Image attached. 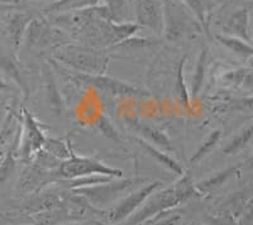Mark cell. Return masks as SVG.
Wrapping results in <instances>:
<instances>
[{
  "instance_id": "2e32d148",
  "label": "cell",
  "mask_w": 253,
  "mask_h": 225,
  "mask_svg": "<svg viewBox=\"0 0 253 225\" xmlns=\"http://www.w3.org/2000/svg\"><path fill=\"white\" fill-rule=\"evenodd\" d=\"M0 71H3L9 78H12L15 84L19 86V89L23 91L26 95H28V85L24 80L23 75L20 73V70L15 65L14 61L8 56H4L0 53Z\"/></svg>"
},
{
  "instance_id": "5bb4252c",
  "label": "cell",
  "mask_w": 253,
  "mask_h": 225,
  "mask_svg": "<svg viewBox=\"0 0 253 225\" xmlns=\"http://www.w3.org/2000/svg\"><path fill=\"white\" fill-rule=\"evenodd\" d=\"M239 170V166H232V167H228L223 171H219V172L214 173L213 176L208 177V179L203 180V181L198 182L195 185L196 190L200 192V195L203 193L211 192V191L216 190L220 186H223L228 180L232 176H234L237 173V171Z\"/></svg>"
},
{
  "instance_id": "277c9868",
  "label": "cell",
  "mask_w": 253,
  "mask_h": 225,
  "mask_svg": "<svg viewBox=\"0 0 253 225\" xmlns=\"http://www.w3.org/2000/svg\"><path fill=\"white\" fill-rule=\"evenodd\" d=\"M72 80L78 81L80 84L89 85V86L99 89L104 93H109L117 96H126V98H147L150 93L141 87H135L124 81L109 77L104 75H86V74L75 73L70 75Z\"/></svg>"
},
{
  "instance_id": "d6986e66",
  "label": "cell",
  "mask_w": 253,
  "mask_h": 225,
  "mask_svg": "<svg viewBox=\"0 0 253 225\" xmlns=\"http://www.w3.org/2000/svg\"><path fill=\"white\" fill-rule=\"evenodd\" d=\"M253 141V123L248 127H246L245 129L241 130V132L234 137L232 141L228 143L224 147L223 152L225 154H236L237 152L242 150L243 148L247 147L250 145V142Z\"/></svg>"
},
{
  "instance_id": "e0dca14e",
  "label": "cell",
  "mask_w": 253,
  "mask_h": 225,
  "mask_svg": "<svg viewBox=\"0 0 253 225\" xmlns=\"http://www.w3.org/2000/svg\"><path fill=\"white\" fill-rule=\"evenodd\" d=\"M216 39L220 42L223 46L227 47L228 49H230L232 52H234L236 55L242 56V57H251L253 56V46H251L248 42L241 39L238 37H234V36H225V35H216Z\"/></svg>"
},
{
  "instance_id": "5b68a950",
  "label": "cell",
  "mask_w": 253,
  "mask_h": 225,
  "mask_svg": "<svg viewBox=\"0 0 253 225\" xmlns=\"http://www.w3.org/2000/svg\"><path fill=\"white\" fill-rule=\"evenodd\" d=\"M146 181V179H128L119 182H110L107 185H96V186H83V188H76L75 193H80L83 196L86 197L89 201H91L94 205H105L109 204L112 200L118 196L119 193L124 192L128 188H133L137 184Z\"/></svg>"
},
{
  "instance_id": "30bf717a",
  "label": "cell",
  "mask_w": 253,
  "mask_h": 225,
  "mask_svg": "<svg viewBox=\"0 0 253 225\" xmlns=\"http://www.w3.org/2000/svg\"><path fill=\"white\" fill-rule=\"evenodd\" d=\"M228 36H234L241 39L251 42V31H250V12L247 9H239L230 15L227 24L224 27Z\"/></svg>"
},
{
  "instance_id": "4dcf8cb0",
  "label": "cell",
  "mask_w": 253,
  "mask_h": 225,
  "mask_svg": "<svg viewBox=\"0 0 253 225\" xmlns=\"http://www.w3.org/2000/svg\"><path fill=\"white\" fill-rule=\"evenodd\" d=\"M20 0H0V4H5V5H18Z\"/></svg>"
},
{
  "instance_id": "4fadbf2b",
  "label": "cell",
  "mask_w": 253,
  "mask_h": 225,
  "mask_svg": "<svg viewBox=\"0 0 253 225\" xmlns=\"http://www.w3.org/2000/svg\"><path fill=\"white\" fill-rule=\"evenodd\" d=\"M52 31L40 19H33L29 23L24 38L28 47H40L49 43L52 39Z\"/></svg>"
},
{
  "instance_id": "4316f807",
  "label": "cell",
  "mask_w": 253,
  "mask_h": 225,
  "mask_svg": "<svg viewBox=\"0 0 253 225\" xmlns=\"http://www.w3.org/2000/svg\"><path fill=\"white\" fill-rule=\"evenodd\" d=\"M248 71H250V70L247 69L233 70V71H229V73L225 74V75L223 76V80H224L225 82H228V84L232 85H243V81H245Z\"/></svg>"
},
{
  "instance_id": "cb8c5ba5",
  "label": "cell",
  "mask_w": 253,
  "mask_h": 225,
  "mask_svg": "<svg viewBox=\"0 0 253 225\" xmlns=\"http://www.w3.org/2000/svg\"><path fill=\"white\" fill-rule=\"evenodd\" d=\"M47 98H48L49 105L56 114H61L62 110V99H61L60 91L55 82V78L49 71H47Z\"/></svg>"
},
{
  "instance_id": "8992f818",
  "label": "cell",
  "mask_w": 253,
  "mask_h": 225,
  "mask_svg": "<svg viewBox=\"0 0 253 225\" xmlns=\"http://www.w3.org/2000/svg\"><path fill=\"white\" fill-rule=\"evenodd\" d=\"M134 13L139 27L161 35L165 28L164 4L160 0H134Z\"/></svg>"
},
{
  "instance_id": "3957f363",
  "label": "cell",
  "mask_w": 253,
  "mask_h": 225,
  "mask_svg": "<svg viewBox=\"0 0 253 225\" xmlns=\"http://www.w3.org/2000/svg\"><path fill=\"white\" fill-rule=\"evenodd\" d=\"M122 171L104 165L100 161L87 158V157L76 156L71 150V154L67 159L62 161L57 168V176L65 180H78L83 177L98 175V176L121 177Z\"/></svg>"
},
{
  "instance_id": "83f0119b",
  "label": "cell",
  "mask_w": 253,
  "mask_h": 225,
  "mask_svg": "<svg viewBox=\"0 0 253 225\" xmlns=\"http://www.w3.org/2000/svg\"><path fill=\"white\" fill-rule=\"evenodd\" d=\"M185 58L180 61V69H178V75H177V91L180 100L182 101V105L187 107L189 105V95H187L186 86L184 84V75H182V67H184Z\"/></svg>"
},
{
  "instance_id": "e575fe53",
  "label": "cell",
  "mask_w": 253,
  "mask_h": 225,
  "mask_svg": "<svg viewBox=\"0 0 253 225\" xmlns=\"http://www.w3.org/2000/svg\"><path fill=\"white\" fill-rule=\"evenodd\" d=\"M252 22H253V18H252ZM252 31H253V23H252ZM251 33H253V32H251Z\"/></svg>"
},
{
  "instance_id": "8fae6325",
  "label": "cell",
  "mask_w": 253,
  "mask_h": 225,
  "mask_svg": "<svg viewBox=\"0 0 253 225\" xmlns=\"http://www.w3.org/2000/svg\"><path fill=\"white\" fill-rule=\"evenodd\" d=\"M133 139L141 146L142 150H143L148 156L152 157L156 162H158V163L164 166L165 168L170 170L171 172H173L175 175H178V176H182V175H184V170H182L181 166L178 165L177 162H176L172 157L169 156L167 153H165L164 150H161L158 147H156V146L151 145V143H148V142L144 141V139L139 138V137H135V138Z\"/></svg>"
},
{
  "instance_id": "9a60e30c",
  "label": "cell",
  "mask_w": 253,
  "mask_h": 225,
  "mask_svg": "<svg viewBox=\"0 0 253 225\" xmlns=\"http://www.w3.org/2000/svg\"><path fill=\"white\" fill-rule=\"evenodd\" d=\"M165 10V28L164 32L166 33L167 39L176 40L182 36L185 32V19L181 14L175 13L172 8L167 10L164 6Z\"/></svg>"
},
{
  "instance_id": "d6a6232c",
  "label": "cell",
  "mask_w": 253,
  "mask_h": 225,
  "mask_svg": "<svg viewBox=\"0 0 253 225\" xmlns=\"http://www.w3.org/2000/svg\"><path fill=\"white\" fill-rule=\"evenodd\" d=\"M246 166H247V167H253V152H252V154H251L250 158L246 161Z\"/></svg>"
},
{
  "instance_id": "ac0fdd59",
  "label": "cell",
  "mask_w": 253,
  "mask_h": 225,
  "mask_svg": "<svg viewBox=\"0 0 253 225\" xmlns=\"http://www.w3.org/2000/svg\"><path fill=\"white\" fill-rule=\"evenodd\" d=\"M108 18L115 23H126L128 15V0H101Z\"/></svg>"
},
{
  "instance_id": "484cf974",
  "label": "cell",
  "mask_w": 253,
  "mask_h": 225,
  "mask_svg": "<svg viewBox=\"0 0 253 225\" xmlns=\"http://www.w3.org/2000/svg\"><path fill=\"white\" fill-rule=\"evenodd\" d=\"M96 127L98 129L103 133V136H105L107 138L112 139L114 142H119L121 138H119V134L115 129V127L113 125V123L110 121L109 118H107L105 115H100L99 116L98 121H96Z\"/></svg>"
},
{
  "instance_id": "7402d4cb",
  "label": "cell",
  "mask_w": 253,
  "mask_h": 225,
  "mask_svg": "<svg viewBox=\"0 0 253 225\" xmlns=\"http://www.w3.org/2000/svg\"><path fill=\"white\" fill-rule=\"evenodd\" d=\"M205 69H207V51L203 49L198 58L195 73H194L193 80H191V95L194 98L200 93V90L203 87V82H204L205 77Z\"/></svg>"
},
{
  "instance_id": "7c38bea8",
  "label": "cell",
  "mask_w": 253,
  "mask_h": 225,
  "mask_svg": "<svg viewBox=\"0 0 253 225\" xmlns=\"http://www.w3.org/2000/svg\"><path fill=\"white\" fill-rule=\"evenodd\" d=\"M32 20H33L32 15L27 14V13H15L9 18L8 23H6V29H8L10 42L15 49L19 48L20 44H22L27 28H28Z\"/></svg>"
},
{
  "instance_id": "ffe728a7",
  "label": "cell",
  "mask_w": 253,
  "mask_h": 225,
  "mask_svg": "<svg viewBox=\"0 0 253 225\" xmlns=\"http://www.w3.org/2000/svg\"><path fill=\"white\" fill-rule=\"evenodd\" d=\"M99 0H56L46 8L47 13L65 12V10H76V9H87L98 3Z\"/></svg>"
},
{
  "instance_id": "f546056e",
  "label": "cell",
  "mask_w": 253,
  "mask_h": 225,
  "mask_svg": "<svg viewBox=\"0 0 253 225\" xmlns=\"http://www.w3.org/2000/svg\"><path fill=\"white\" fill-rule=\"evenodd\" d=\"M180 219H181L180 215H171V217L162 219L161 222L155 223L153 225H177L178 222H180Z\"/></svg>"
},
{
  "instance_id": "836d02e7",
  "label": "cell",
  "mask_w": 253,
  "mask_h": 225,
  "mask_svg": "<svg viewBox=\"0 0 253 225\" xmlns=\"http://www.w3.org/2000/svg\"><path fill=\"white\" fill-rule=\"evenodd\" d=\"M248 61H250V65H251V69L253 70V56L248 57Z\"/></svg>"
},
{
  "instance_id": "603a6c76",
  "label": "cell",
  "mask_w": 253,
  "mask_h": 225,
  "mask_svg": "<svg viewBox=\"0 0 253 225\" xmlns=\"http://www.w3.org/2000/svg\"><path fill=\"white\" fill-rule=\"evenodd\" d=\"M43 148L49 156L55 157L56 159H67L71 154V150H70L69 145H66L65 142L60 141L56 138H46Z\"/></svg>"
},
{
  "instance_id": "6da1fadb",
  "label": "cell",
  "mask_w": 253,
  "mask_h": 225,
  "mask_svg": "<svg viewBox=\"0 0 253 225\" xmlns=\"http://www.w3.org/2000/svg\"><path fill=\"white\" fill-rule=\"evenodd\" d=\"M198 196H200V192L196 190L191 175L189 173L182 175L181 179L175 182L172 186L160 191L158 193H152L148 197L150 200L146 205L141 210L134 213L133 217H129V225L142 224L150 218L165 213L175 206L182 205L189 200Z\"/></svg>"
},
{
  "instance_id": "1f68e13d",
  "label": "cell",
  "mask_w": 253,
  "mask_h": 225,
  "mask_svg": "<svg viewBox=\"0 0 253 225\" xmlns=\"http://www.w3.org/2000/svg\"><path fill=\"white\" fill-rule=\"evenodd\" d=\"M10 89V85L8 84V82H5L4 80H0V93L1 91H6V90Z\"/></svg>"
},
{
  "instance_id": "52a82bcc",
  "label": "cell",
  "mask_w": 253,
  "mask_h": 225,
  "mask_svg": "<svg viewBox=\"0 0 253 225\" xmlns=\"http://www.w3.org/2000/svg\"><path fill=\"white\" fill-rule=\"evenodd\" d=\"M162 185L161 181H153L151 184L142 186L139 190L133 191L129 196L124 197L118 205L115 206L109 214V220L112 223H121L123 220L128 219V218L134 213L139 206L146 201L148 197L157 190L160 186Z\"/></svg>"
},
{
  "instance_id": "7a4b0ae2",
  "label": "cell",
  "mask_w": 253,
  "mask_h": 225,
  "mask_svg": "<svg viewBox=\"0 0 253 225\" xmlns=\"http://www.w3.org/2000/svg\"><path fill=\"white\" fill-rule=\"evenodd\" d=\"M56 58L63 65L71 67L75 73L86 75H103L109 58L92 48L83 46H62L56 51Z\"/></svg>"
},
{
  "instance_id": "f1b7e54d",
  "label": "cell",
  "mask_w": 253,
  "mask_h": 225,
  "mask_svg": "<svg viewBox=\"0 0 253 225\" xmlns=\"http://www.w3.org/2000/svg\"><path fill=\"white\" fill-rule=\"evenodd\" d=\"M230 109L237 110V112H253V96L233 101Z\"/></svg>"
},
{
  "instance_id": "9c48e42d",
  "label": "cell",
  "mask_w": 253,
  "mask_h": 225,
  "mask_svg": "<svg viewBox=\"0 0 253 225\" xmlns=\"http://www.w3.org/2000/svg\"><path fill=\"white\" fill-rule=\"evenodd\" d=\"M128 124H129V127L134 132L141 134L139 138L144 139V141H147L151 145L156 146L158 148H162L165 150H172V143L169 139V137H166V134L162 133L161 130H158L157 128L144 124V123L137 120H128Z\"/></svg>"
},
{
  "instance_id": "44dd1931",
  "label": "cell",
  "mask_w": 253,
  "mask_h": 225,
  "mask_svg": "<svg viewBox=\"0 0 253 225\" xmlns=\"http://www.w3.org/2000/svg\"><path fill=\"white\" fill-rule=\"evenodd\" d=\"M220 137H221V132L218 129L210 133L209 136L207 137V139L203 142V145L200 146V147L195 150V153H194L193 156H191V158H190V163H191V165H195V163H198L199 161H202L205 156H208V154L211 152V150L215 147L216 143L220 141Z\"/></svg>"
},
{
  "instance_id": "d4e9b609",
  "label": "cell",
  "mask_w": 253,
  "mask_h": 225,
  "mask_svg": "<svg viewBox=\"0 0 253 225\" xmlns=\"http://www.w3.org/2000/svg\"><path fill=\"white\" fill-rule=\"evenodd\" d=\"M15 170V157H14V147L6 153L5 158L0 163V185H3L9 177L12 176V173Z\"/></svg>"
},
{
  "instance_id": "ba28073f",
  "label": "cell",
  "mask_w": 253,
  "mask_h": 225,
  "mask_svg": "<svg viewBox=\"0 0 253 225\" xmlns=\"http://www.w3.org/2000/svg\"><path fill=\"white\" fill-rule=\"evenodd\" d=\"M23 116L24 133L22 142H20L22 143L20 153L24 158H31L33 154H37L43 148L47 137L44 136L42 129L40 128V124L35 119V116L32 115L28 110L23 109Z\"/></svg>"
}]
</instances>
